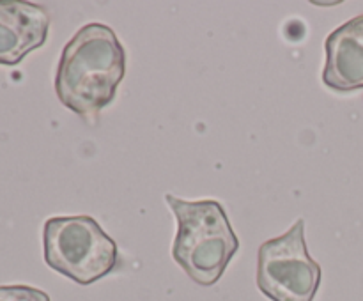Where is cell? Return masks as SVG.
Segmentation results:
<instances>
[{"instance_id":"cell-3","label":"cell","mask_w":363,"mask_h":301,"mask_svg":"<svg viewBox=\"0 0 363 301\" xmlns=\"http://www.w3.org/2000/svg\"><path fill=\"white\" fill-rule=\"evenodd\" d=\"M45 262L66 278L91 285L116 269L117 244L91 216H53L43 227Z\"/></svg>"},{"instance_id":"cell-1","label":"cell","mask_w":363,"mask_h":301,"mask_svg":"<svg viewBox=\"0 0 363 301\" xmlns=\"http://www.w3.org/2000/svg\"><path fill=\"white\" fill-rule=\"evenodd\" d=\"M126 50L112 27L99 21L84 25L60 55L55 94L67 110L94 120L116 99L126 74Z\"/></svg>"},{"instance_id":"cell-7","label":"cell","mask_w":363,"mask_h":301,"mask_svg":"<svg viewBox=\"0 0 363 301\" xmlns=\"http://www.w3.org/2000/svg\"><path fill=\"white\" fill-rule=\"evenodd\" d=\"M0 301H50V296L30 285H0Z\"/></svg>"},{"instance_id":"cell-4","label":"cell","mask_w":363,"mask_h":301,"mask_svg":"<svg viewBox=\"0 0 363 301\" xmlns=\"http://www.w3.org/2000/svg\"><path fill=\"white\" fill-rule=\"evenodd\" d=\"M321 278V266L311 257L305 241L303 218L259 246L255 280L272 301H314Z\"/></svg>"},{"instance_id":"cell-5","label":"cell","mask_w":363,"mask_h":301,"mask_svg":"<svg viewBox=\"0 0 363 301\" xmlns=\"http://www.w3.org/2000/svg\"><path fill=\"white\" fill-rule=\"evenodd\" d=\"M50 14L23 0H0V66H18L48 38Z\"/></svg>"},{"instance_id":"cell-6","label":"cell","mask_w":363,"mask_h":301,"mask_svg":"<svg viewBox=\"0 0 363 301\" xmlns=\"http://www.w3.org/2000/svg\"><path fill=\"white\" fill-rule=\"evenodd\" d=\"M323 84L335 92L363 89V14L351 18L326 38Z\"/></svg>"},{"instance_id":"cell-2","label":"cell","mask_w":363,"mask_h":301,"mask_svg":"<svg viewBox=\"0 0 363 301\" xmlns=\"http://www.w3.org/2000/svg\"><path fill=\"white\" fill-rule=\"evenodd\" d=\"M165 202L177 223L172 259L195 283L215 285L240 250L225 209L218 200H186L174 193H165Z\"/></svg>"}]
</instances>
